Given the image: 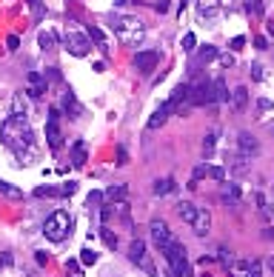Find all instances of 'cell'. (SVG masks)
<instances>
[{"mask_svg":"<svg viewBox=\"0 0 274 277\" xmlns=\"http://www.w3.org/2000/svg\"><path fill=\"white\" fill-rule=\"evenodd\" d=\"M0 143L18 154V160H23V166H26V160H35L37 157L35 134L29 129L26 115H12L0 123Z\"/></svg>","mask_w":274,"mask_h":277,"instance_id":"obj_1","label":"cell"},{"mask_svg":"<svg viewBox=\"0 0 274 277\" xmlns=\"http://www.w3.org/2000/svg\"><path fill=\"white\" fill-rule=\"evenodd\" d=\"M71 232V217L69 212H63V209H57V212H52V215L46 217V223H43V234L49 237L52 243H60L66 240Z\"/></svg>","mask_w":274,"mask_h":277,"instance_id":"obj_2","label":"cell"},{"mask_svg":"<svg viewBox=\"0 0 274 277\" xmlns=\"http://www.w3.org/2000/svg\"><path fill=\"white\" fill-rule=\"evenodd\" d=\"M112 29L117 32V37L123 43H137L143 37V20L132 18V15H115L112 18Z\"/></svg>","mask_w":274,"mask_h":277,"instance_id":"obj_3","label":"cell"},{"mask_svg":"<svg viewBox=\"0 0 274 277\" xmlns=\"http://www.w3.org/2000/svg\"><path fill=\"white\" fill-rule=\"evenodd\" d=\"M189 103L192 106H209V103H214L212 80H197L195 86H189Z\"/></svg>","mask_w":274,"mask_h":277,"instance_id":"obj_4","label":"cell"},{"mask_svg":"<svg viewBox=\"0 0 274 277\" xmlns=\"http://www.w3.org/2000/svg\"><path fill=\"white\" fill-rule=\"evenodd\" d=\"M46 140L54 152L63 146V132H60V109H49V120H46Z\"/></svg>","mask_w":274,"mask_h":277,"instance_id":"obj_5","label":"cell"},{"mask_svg":"<svg viewBox=\"0 0 274 277\" xmlns=\"http://www.w3.org/2000/svg\"><path fill=\"white\" fill-rule=\"evenodd\" d=\"M129 260H132V263H137V266H140L149 277L157 274V271H154V263L146 257V243H143V240H132V243H129Z\"/></svg>","mask_w":274,"mask_h":277,"instance_id":"obj_6","label":"cell"},{"mask_svg":"<svg viewBox=\"0 0 274 277\" xmlns=\"http://www.w3.org/2000/svg\"><path fill=\"white\" fill-rule=\"evenodd\" d=\"M66 46H69V52L74 54V57H86L88 49H92L88 37L80 35V32H69V35H66Z\"/></svg>","mask_w":274,"mask_h":277,"instance_id":"obj_7","label":"cell"},{"mask_svg":"<svg viewBox=\"0 0 274 277\" xmlns=\"http://www.w3.org/2000/svg\"><path fill=\"white\" fill-rule=\"evenodd\" d=\"M160 63V54L154 52V49H146V52H137V57H134V69L143 74L154 72V66Z\"/></svg>","mask_w":274,"mask_h":277,"instance_id":"obj_8","label":"cell"},{"mask_svg":"<svg viewBox=\"0 0 274 277\" xmlns=\"http://www.w3.org/2000/svg\"><path fill=\"white\" fill-rule=\"evenodd\" d=\"M149 232H151V240L157 243V249H160V246H166V243L174 237V234L168 232V223H166V220H151Z\"/></svg>","mask_w":274,"mask_h":277,"instance_id":"obj_9","label":"cell"},{"mask_svg":"<svg viewBox=\"0 0 274 277\" xmlns=\"http://www.w3.org/2000/svg\"><path fill=\"white\" fill-rule=\"evenodd\" d=\"M257 152H260V143H257L248 132H240V137H237V154L251 157V154H257Z\"/></svg>","mask_w":274,"mask_h":277,"instance_id":"obj_10","label":"cell"},{"mask_svg":"<svg viewBox=\"0 0 274 277\" xmlns=\"http://www.w3.org/2000/svg\"><path fill=\"white\" fill-rule=\"evenodd\" d=\"M192 229H195L197 237L209 234V229H212V215H209L206 209H197V217H195V223H192Z\"/></svg>","mask_w":274,"mask_h":277,"instance_id":"obj_11","label":"cell"},{"mask_svg":"<svg viewBox=\"0 0 274 277\" xmlns=\"http://www.w3.org/2000/svg\"><path fill=\"white\" fill-rule=\"evenodd\" d=\"M63 109H66V115H69L71 120H77V117L83 115V106L77 103V98H74L71 91H66V95H63Z\"/></svg>","mask_w":274,"mask_h":277,"instance_id":"obj_12","label":"cell"},{"mask_svg":"<svg viewBox=\"0 0 274 277\" xmlns=\"http://www.w3.org/2000/svg\"><path fill=\"white\" fill-rule=\"evenodd\" d=\"M240 197H243V192H240L237 183H226V186H223V203L240 206Z\"/></svg>","mask_w":274,"mask_h":277,"instance_id":"obj_13","label":"cell"},{"mask_svg":"<svg viewBox=\"0 0 274 277\" xmlns=\"http://www.w3.org/2000/svg\"><path fill=\"white\" fill-rule=\"evenodd\" d=\"M177 215H180L189 226H192V223H195V217H197V206L189 203V200H183V203H177Z\"/></svg>","mask_w":274,"mask_h":277,"instance_id":"obj_14","label":"cell"},{"mask_svg":"<svg viewBox=\"0 0 274 277\" xmlns=\"http://www.w3.org/2000/svg\"><path fill=\"white\" fill-rule=\"evenodd\" d=\"M246 103H248V89H246V86H237L234 95H231V106H234V112H243Z\"/></svg>","mask_w":274,"mask_h":277,"instance_id":"obj_15","label":"cell"},{"mask_svg":"<svg viewBox=\"0 0 274 277\" xmlns=\"http://www.w3.org/2000/svg\"><path fill=\"white\" fill-rule=\"evenodd\" d=\"M71 166H86V143L83 140H77V143L71 146Z\"/></svg>","mask_w":274,"mask_h":277,"instance_id":"obj_16","label":"cell"},{"mask_svg":"<svg viewBox=\"0 0 274 277\" xmlns=\"http://www.w3.org/2000/svg\"><path fill=\"white\" fill-rule=\"evenodd\" d=\"M212 60H217V49H214V46H203V49L197 52L195 66H203V63H212Z\"/></svg>","mask_w":274,"mask_h":277,"instance_id":"obj_17","label":"cell"},{"mask_svg":"<svg viewBox=\"0 0 274 277\" xmlns=\"http://www.w3.org/2000/svg\"><path fill=\"white\" fill-rule=\"evenodd\" d=\"M0 195H3V197H9V200H20V197H23V192H20L18 186L6 183V180H0Z\"/></svg>","mask_w":274,"mask_h":277,"instance_id":"obj_18","label":"cell"},{"mask_svg":"<svg viewBox=\"0 0 274 277\" xmlns=\"http://www.w3.org/2000/svg\"><path fill=\"white\" fill-rule=\"evenodd\" d=\"M248 160H251V157L234 154V157H231V171H234V174H246V171H248Z\"/></svg>","mask_w":274,"mask_h":277,"instance_id":"obj_19","label":"cell"},{"mask_svg":"<svg viewBox=\"0 0 274 277\" xmlns=\"http://www.w3.org/2000/svg\"><path fill=\"white\" fill-rule=\"evenodd\" d=\"M214 149H217V132H209L203 137V157H212Z\"/></svg>","mask_w":274,"mask_h":277,"instance_id":"obj_20","label":"cell"},{"mask_svg":"<svg viewBox=\"0 0 274 277\" xmlns=\"http://www.w3.org/2000/svg\"><path fill=\"white\" fill-rule=\"evenodd\" d=\"M103 197H106L109 203H117V200H123L126 197V186H109Z\"/></svg>","mask_w":274,"mask_h":277,"instance_id":"obj_21","label":"cell"},{"mask_svg":"<svg viewBox=\"0 0 274 277\" xmlns=\"http://www.w3.org/2000/svg\"><path fill=\"white\" fill-rule=\"evenodd\" d=\"M168 192H174V180H171V177H166V180H157V183H154V195H157V197L168 195Z\"/></svg>","mask_w":274,"mask_h":277,"instance_id":"obj_22","label":"cell"},{"mask_svg":"<svg viewBox=\"0 0 274 277\" xmlns=\"http://www.w3.org/2000/svg\"><path fill=\"white\" fill-rule=\"evenodd\" d=\"M212 89H214V100H220V103H223V100H229V98H231V95H229V89H226V83H223L220 77H217V80L212 83Z\"/></svg>","mask_w":274,"mask_h":277,"instance_id":"obj_23","label":"cell"},{"mask_svg":"<svg viewBox=\"0 0 274 277\" xmlns=\"http://www.w3.org/2000/svg\"><path fill=\"white\" fill-rule=\"evenodd\" d=\"M29 106H26V98L23 95H15L12 98V115H26Z\"/></svg>","mask_w":274,"mask_h":277,"instance_id":"obj_24","label":"cell"},{"mask_svg":"<svg viewBox=\"0 0 274 277\" xmlns=\"http://www.w3.org/2000/svg\"><path fill=\"white\" fill-rule=\"evenodd\" d=\"M37 43H40V49H46V52H52L54 43H57V37L52 35V32H40V37H37Z\"/></svg>","mask_w":274,"mask_h":277,"instance_id":"obj_25","label":"cell"},{"mask_svg":"<svg viewBox=\"0 0 274 277\" xmlns=\"http://www.w3.org/2000/svg\"><path fill=\"white\" fill-rule=\"evenodd\" d=\"M166 120H168V115H166V112H163V109H157V112L151 115V120H149V123H146V126H149L151 132H154V129H160V126L166 123Z\"/></svg>","mask_w":274,"mask_h":277,"instance_id":"obj_26","label":"cell"},{"mask_svg":"<svg viewBox=\"0 0 274 277\" xmlns=\"http://www.w3.org/2000/svg\"><path fill=\"white\" fill-rule=\"evenodd\" d=\"M100 237H103V243H106L109 249H115V246H117V234H112V232L106 229V226L100 229Z\"/></svg>","mask_w":274,"mask_h":277,"instance_id":"obj_27","label":"cell"},{"mask_svg":"<svg viewBox=\"0 0 274 277\" xmlns=\"http://www.w3.org/2000/svg\"><path fill=\"white\" fill-rule=\"evenodd\" d=\"M246 9L254 15V18H260L263 15V0H246Z\"/></svg>","mask_w":274,"mask_h":277,"instance_id":"obj_28","label":"cell"},{"mask_svg":"<svg viewBox=\"0 0 274 277\" xmlns=\"http://www.w3.org/2000/svg\"><path fill=\"white\" fill-rule=\"evenodd\" d=\"M80 263H86V266H95V263H98V254H95L92 249H83V251H80Z\"/></svg>","mask_w":274,"mask_h":277,"instance_id":"obj_29","label":"cell"},{"mask_svg":"<svg viewBox=\"0 0 274 277\" xmlns=\"http://www.w3.org/2000/svg\"><path fill=\"white\" fill-rule=\"evenodd\" d=\"M29 9H32L35 20H40L43 18V0H29Z\"/></svg>","mask_w":274,"mask_h":277,"instance_id":"obj_30","label":"cell"},{"mask_svg":"<svg viewBox=\"0 0 274 277\" xmlns=\"http://www.w3.org/2000/svg\"><path fill=\"white\" fill-rule=\"evenodd\" d=\"M206 174H209L212 180H223V177H226V169H223V166H209Z\"/></svg>","mask_w":274,"mask_h":277,"instance_id":"obj_31","label":"cell"},{"mask_svg":"<svg viewBox=\"0 0 274 277\" xmlns=\"http://www.w3.org/2000/svg\"><path fill=\"white\" fill-rule=\"evenodd\" d=\"M246 277H263V263H260V260H254V263L248 266Z\"/></svg>","mask_w":274,"mask_h":277,"instance_id":"obj_32","label":"cell"},{"mask_svg":"<svg viewBox=\"0 0 274 277\" xmlns=\"http://www.w3.org/2000/svg\"><path fill=\"white\" fill-rule=\"evenodd\" d=\"M195 46H197V37L192 35V32H189V35H183V49H186V52H192Z\"/></svg>","mask_w":274,"mask_h":277,"instance_id":"obj_33","label":"cell"},{"mask_svg":"<svg viewBox=\"0 0 274 277\" xmlns=\"http://www.w3.org/2000/svg\"><path fill=\"white\" fill-rule=\"evenodd\" d=\"M88 37H92V40H98L100 46L106 43V35H103V32H100V29H95V26L88 29Z\"/></svg>","mask_w":274,"mask_h":277,"instance_id":"obj_34","label":"cell"},{"mask_svg":"<svg viewBox=\"0 0 274 277\" xmlns=\"http://www.w3.org/2000/svg\"><path fill=\"white\" fill-rule=\"evenodd\" d=\"M74 192H77V183H74V180H69V183L60 186V195H74Z\"/></svg>","mask_w":274,"mask_h":277,"instance_id":"obj_35","label":"cell"},{"mask_svg":"<svg viewBox=\"0 0 274 277\" xmlns=\"http://www.w3.org/2000/svg\"><path fill=\"white\" fill-rule=\"evenodd\" d=\"M6 46H9V52H18L20 37H18V35H9V37H6Z\"/></svg>","mask_w":274,"mask_h":277,"instance_id":"obj_36","label":"cell"},{"mask_svg":"<svg viewBox=\"0 0 274 277\" xmlns=\"http://www.w3.org/2000/svg\"><path fill=\"white\" fill-rule=\"evenodd\" d=\"M126 163H129V154H126V149L120 146V149H117V166H126Z\"/></svg>","mask_w":274,"mask_h":277,"instance_id":"obj_37","label":"cell"},{"mask_svg":"<svg viewBox=\"0 0 274 277\" xmlns=\"http://www.w3.org/2000/svg\"><path fill=\"white\" fill-rule=\"evenodd\" d=\"M243 46H246V37H234V40H231V49H243Z\"/></svg>","mask_w":274,"mask_h":277,"instance_id":"obj_38","label":"cell"},{"mask_svg":"<svg viewBox=\"0 0 274 277\" xmlns=\"http://www.w3.org/2000/svg\"><path fill=\"white\" fill-rule=\"evenodd\" d=\"M35 260L40 263V266H46V263H49V257H46V251H35Z\"/></svg>","mask_w":274,"mask_h":277,"instance_id":"obj_39","label":"cell"},{"mask_svg":"<svg viewBox=\"0 0 274 277\" xmlns=\"http://www.w3.org/2000/svg\"><path fill=\"white\" fill-rule=\"evenodd\" d=\"M263 237H265V240H271V237H274V226H265V229H263Z\"/></svg>","mask_w":274,"mask_h":277,"instance_id":"obj_40","label":"cell"},{"mask_svg":"<svg viewBox=\"0 0 274 277\" xmlns=\"http://www.w3.org/2000/svg\"><path fill=\"white\" fill-rule=\"evenodd\" d=\"M254 46H257V49H265V46H268V40H265V37H257Z\"/></svg>","mask_w":274,"mask_h":277,"instance_id":"obj_41","label":"cell"},{"mask_svg":"<svg viewBox=\"0 0 274 277\" xmlns=\"http://www.w3.org/2000/svg\"><path fill=\"white\" fill-rule=\"evenodd\" d=\"M251 72H254V80H263V69H260V66H254Z\"/></svg>","mask_w":274,"mask_h":277,"instance_id":"obj_42","label":"cell"},{"mask_svg":"<svg viewBox=\"0 0 274 277\" xmlns=\"http://www.w3.org/2000/svg\"><path fill=\"white\" fill-rule=\"evenodd\" d=\"M268 268H271V274H274V257H271V260H268Z\"/></svg>","mask_w":274,"mask_h":277,"instance_id":"obj_43","label":"cell"},{"mask_svg":"<svg viewBox=\"0 0 274 277\" xmlns=\"http://www.w3.org/2000/svg\"><path fill=\"white\" fill-rule=\"evenodd\" d=\"M226 3H229V0H223V6H226Z\"/></svg>","mask_w":274,"mask_h":277,"instance_id":"obj_44","label":"cell"}]
</instances>
